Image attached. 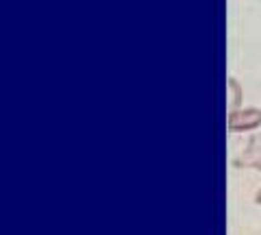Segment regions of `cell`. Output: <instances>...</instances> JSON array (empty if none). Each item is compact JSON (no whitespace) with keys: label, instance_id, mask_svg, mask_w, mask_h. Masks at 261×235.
<instances>
[{"label":"cell","instance_id":"obj_4","mask_svg":"<svg viewBox=\"0 0 261 235\" xmlns=\"http://www.w3.org/2000/svg\"><path fill=\"white\" fill-rule=\"evenodd\" d=\"M255 202H257V205H261V188H259V192L255 194Z\"/></svg>","mask_w":261,"mask_h":235},{"label":"cell","instance_id":"obj_2","mask_svg":"<svg viewBox=\"0 0 261 235\" xmlns=\"http://www.w3.org/2000/svg\"><path fill=\"white\" fill-rule=\"evenodd\" d=\"M233 166L252 168L261 172V135H250V140L244 146L240 159H233Z\"/></svg>","mask_w":261,"mask_h":235},{"label":"cell","instance_id":"obj_1","mask_svg":"<svg viewBox=\"0 0 261 235\" xmlns=\"http://www.w3.org/2000/svg\"><path fill=\"white\" fill-rule=\"evenodd\" d=\"M261 126V107H242L226 111V131L228 133H252Z\"/></svg>","mask_w":261,"mask_h":235},{"label":"cell","instance_id":"obj_3","mask_svg":"<svg viewBox=\"0 0 261 235\" xmlns=\"http://www.w3.org/2000/svg\"><path fill=\"white\" fill-rule=\"evenodd\" d=\"M226 92H228V111L244 107V87L233 74L226 79Z\"/></svg>","mask_w":261,"mask_h":235}]
</instances>
